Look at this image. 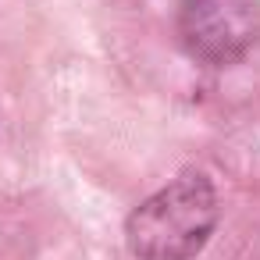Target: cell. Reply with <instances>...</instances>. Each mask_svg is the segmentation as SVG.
Returning a JSON list of instances; mask_svg holds the SVG:
<instances>
[{
  "label": "cell",
  "instance_id": "cell-1",
  "mask_svg": "<svg viewBox=\"0 0 260 260\" xmlns=\"http://www.w3.org/2000/svg\"><path fill=\"white\" fill-rule=\"evenodd\" d=\"M221 207L203 171H182L146 196L125 221V242L136 260H192L217 228Z\"/></svg>",
  "mask_w": 260,
  "mask_h": 260
},
{
  "label": "cell",
  "instance_id": "cell-2",
  "mask_svg": "<svg viewBox=\"0 0 260 260\" xmlns=\"http://www.w3.org/2000/svg\"><path fill=\"white\" fill-rule=\"evenodd\" d=\"M178 43L203 64H235L260 43V0H182Z\"/></svg>",
  "mask_w": 260,
  "mask_h": 260
}]
</instances>
